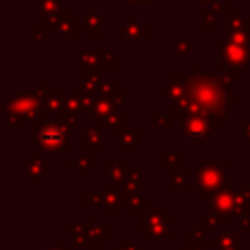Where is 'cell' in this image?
I'll use <instances>...</instances> for the list:
<instances>
[]
</instances>
